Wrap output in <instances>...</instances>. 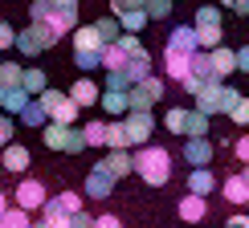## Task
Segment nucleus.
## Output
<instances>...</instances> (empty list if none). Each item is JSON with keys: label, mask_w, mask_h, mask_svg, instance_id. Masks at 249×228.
I'll list each match as a JSON object with an SVG mask.
<instances>
[{"label": "nucleus", "mask_w": 249, "mask_h": 228, "mask_svg": "<svg viewBox=\"0 0 249 228\" xmlns=\"http://www.w3.org/2000/svg\"><path fill=\"white\" fill-rule=\"evenodd\" d=\"M78 4L82 0H53V20H49V25H53L61 37L78 29Z\"/></svg>", "instance_id": "8"}, {"label": "nucleus", "mask_w": 249, "mask_h": 228, "mask_svg": "<svg viewBox=\"0 0 249 228\" xmlns=\"http://www.w3.org/2000/svg\"><path fill=\"white\" fill-rule=\"evenodd\" d=\"M131 86L135 81L127 78V69H107V90H123V94H127Z\"/></svg>", "instance_id": "42"}, {"label": "nucleus", "mask_w": 249, "mask_h": 228, "mask_svg": "<svg viewBox=\"0 0 249 228\" xmlns=\"http://www.w3.org/2000/svg\"><path fill=\"white\" fill-rule=\"evenodd\" d=\"M94 29L102 33V41H107V45H115V41L123 37V25H119V16H102V20H94Z\"/></svg>", "instance_id": "33"}, {"label": "nucleus", "mask_w": 249, "mask_h": 228, "mask_svg": "<svg viewBox=\"0 0 249 228\" xmlns=\"http://www.w3.org/2000/svg\"><path fill=\"white\" fill-rule=\"evenodd\" d=\"M229 118H233V127L249 130V98H245V94H241V98H237L233 106H229Z\"/></svg>", "instance_id": "35"}, {"label": "nucleus", "mask_w": 249, "mask_h": 228, "mask_svg": "<svg viewBox=\"0 0 249 228\" xmlns=\"http://www.w3.org/2000/svg\"><path fill=\"white\" fill-rule=\"evenodd\" d=\"M172 13V0H147V16L151 20H168Z\"/></svg>", "instance_id": "45"}, {"label": "nucleus", "mask_w": 249, "mask_h": 228, "mask_svg": "<svg viewBox=\"0 0 249 228\" xmlns=\"http://www.w3.org/2000/svg\"><path fill=\"white\" fill-rule=\"evenodd\" d=\"M115 183L119 175H110L107 163H94L86 175V188H82V195H90V200H107V195H115Z\"/></svg>", "instance_id": "5"}, {"label": "nucleus", "mask_w": 249, "mask_h": 228, "mask_svg": "<svg viewBox=\"0 0 249 228\" xmlns=\"http://www.w3.org/2000/svg\"><path fill=\"white\" fill-rule=\"evenodd\" d=\"M147 8H131V13H123L119 16V25H123V33H143V29H147Z\"/></svg>", "instance_id": "29"}, {"label": "nucleus", "mask_w": 249, "mask_h": 228, "mask_svg": "<svg viewBox=\"0 0 249 228\" xmlns=\"http://www.w3.org/2000/svg\"><path fill=\"white\" fill-rule=\"evenodd\" d=\"M29 102H33V94L25 86H0V110L4 114H20Z\"/></svg>", "instance_id": "14"}, {"label": "nucleus", "mask_w": 249, "mask_h": 228, "mask_svg": "<svg viewBox=\"0 0 249 228\" xmlns=\"http://www.w3.org/2000/svg\"><path fill=\"white\" fill-rule=\"evenodd\" d=\"M70 37H74V49H94V53H98V49L107 45V41H102V33H98L94 25H78Z\"/></svg>", "instance_id": "21"}, {"label": "nucleus", "mask_w": 249, "mask_h": 228, "mask_svg": "<svg viewBox=\"0 0 249 228\" xmlns=\"http://www.w3.org/2000/svg\"><path fill=\"white\" fill-rule=\"evenodd\" d=\"M209 57H213V69H216V78H229L233 74V69H237V53H233V49L229 45H216V49H209Z\"/></svg>", "instance_id": "17"}, {"label": "nucleus", "mask_w": 249, "mask_h": 228, "mask_svg": "<svg viewBox=\"0 0 249 228\" xmlns=\"http://www.w3.org/2000/svg\"><path fill=\"white\" fill-rule=\"evenodd\" d=\"M0 228H4V216H0Z\"/></svg>", "instance_id": "60"}, {"label": "nucleus", "mask_w": 249, "mask_h": 228, "mask_svg": "<svg viewBox=\"0 0 249 228\" xmlns=\"http://www.w3.org/2000/svg\"><path fill=\"white\" fill-rule=\"evenodd\" d=\"M4 228H33V220H29L25 208H17V204H13V208L4 212Z\"/></svg>", "instance_id": "41"}, {"label": "nucleus", "mask_w": 249, "mask_h": 228, "mask_svg": "<svg viewBox=\"0 0 249 228\" xmlns=\"http://www.w3.org/2000/svg\"><path fill=\"white\" fill-rule=\"evenodd\" d=\"M90 143H86V130L82 127H70V134H66V155H78V151H86Z\"/></svg>", "instance_id": "40"}, {"label": "nucleus", "mask_w": 249, "mask_h": 228, "mask_svg": "<svg viewBox=\"0 0 249 228\" xmlns=\"http://www.w3.org/2000/svg\"><path fill=\"white\" fill-rule=\"evenodd\" d=\"M200 134H209V114H204V110H192V114H188V134H184V139H200Z\"/></svg>", "instance_id": "36"}, {"label": "nucleus", "mask_w": 249, "mask_h": 228, "mask_svg": "<svg viewBox=\"0 0 249 228\" xmlns=\"http://www.w3.org/2000/svg\"><path fill=\"white\" fill-rule=\"evenodd\" d=\"M225 8H233L237 16H249V0H221Z\"/></svg>", "instance_id": "53"}, {"label": "nucleus", "mask_w": 249, "mask_h": 228, "mask_svg": "<svg viewBox=\"0 0 249 228\" xmlns=\"http://www.w3.org/2000/svg\"><path fill=\"white\" fill-rule=\"evenodd\" d=\"M192 74L200 78V81H221V78H216V69H213L209 49H196V53H192Z\"/></svg>", "instance_id": "26"}, {"label": "nucleus", "mask_w": 249, "mask_h": 228, "mask_svg": "<svg viewBox=\"0 0 249 228\" xmlns=\"http://www.w3.org/2000/svg\"><path fill=\"white\" fill-rule=\"evenodd\" d=\"M135 175H139L147 188H163L172 179V155L163 147H135Z\"/></svg>", "instance_id": "1"}, {"label": "nucleus", "mask_w": 249, "mask_h": 228, "mask_svg": "<svg viewBox=\"0 0 249 228\" xmlns=\"http://www.w3.org/2000/svg\"><path fill=\"white\" fill-rule=\"evenodd\" d=\"M192 25H196V29H221V8H216V4H200Z\"/></svg>", "instance_id": "31"}, {"label": "nucleus", "mask_w": 249, "mask_h": 228, "mask_svg": "<svg viewBox=\"0 0 249 228\" xmlns=\"http://www.w3.org/2000/svg\"><path fill=\"white\" fill-rule=\"evenodd\" d=\"M163 90H168V86H163V78H155V74H151V78H143L139 86H131V90H127L131 110H151L155 102L163 98Z\"/></svg>", "instance_id": "4"}, {"label": "nucleus", "mask_w": 249, "mask_h": 228, "mask_svg": "<svg viewBox=\"0 0 249 228\" xmlns=\"http://www.w3.org/2000/svg\"><path fill=\"white\" fill-rule=\"evenodd\" d=\"M107 147L110 151H131V134H127V122L123 118L107 122Z\"/></svg>", "instance_id": "23"}, {"label": "nucleus", "mask_w": 249, "mask_h": 228, "mask_svg": "<svg viewBox=\"0 0 249 228\" xmlns=\"http://www.w3.org/2000/svg\"><path fill=\"white\" fill-rule=\"evenodd\" d=\"M74 65L82 69V74L98 69V65H102V49H98V53H94V49H74Z\"/></svg>", "instance_id": "34"}, {"label": "nucleus", "mask_w": 249, "mask_h": 228, "mask_svg": "<svg viewBox=\"0 0 249 228\" xmlns=\"http://www.w3.org/2000/svg\"><path fill=\"white\" fill-rule=\"evenodd\" d=\"M33 228H53V224H49V220H45V216H41V220H37V224H33Z\"/></svg>", "instance_id": "58"}, {"label": "nucleus", "mask_w": 249, "mask_h": 228, "mask_svg": "<svg viewBox=\"0 0 249 228\" xmlns=\"http://www.w3.org/2000/svg\"><path fill=\"white\" fill-rule=\"evenodd\" d=\"M13 200H17V208H25V212H41L45 208V200H49V192H45V183L41 179H20L17 183V192H13Z\"/></svg>", "instance_id": "6"}, {"label": "nucleus", "mask_w": 249, "mask_h": 228, "mask_svg": "<svg viewBox=\"0 0 249 228\" xmlns=\"http://www.w3.org/2000/svg\"><path fill=\"white\" fill-rule=\"evenodd\" d=\"M102 110L110 114V118H127V110H131V102L123 90H102Z\"/></svg>", "instance_id": "22"}, {"label": "nucleus", "mask_w": 249, "mask_h": 228, "mask_svg": "<svg viewBox=\"0 0 249 228\" xmlns=\"http://www.w3.org/2000/svg\"><path fill=\"white\" fill-rule=\"evenodd\" d=\"M37 98H41V106L49 110L53 122H61V127H74V122H78V110L82 106L70 98V90H66V94H61V90H45V94H37Z\"/></svg>", "instance_id": "3"}, {"label": "nucleus", "mask_w": 249, "mask_h": 228, "mask_svg": "<svg viewBox=\"0 0 249 228\" xmlns=\"http://www.w3.org/2000/svg\"><path fill=\"white\" fill-rule=\"evenodd\" d=\"M82 130H86V143H90V147H107V122H102V118L86 122Z\"/></svg>", "instance_id": "37"}, {"label": "nucleus", "mask_w": 249, "mask_h": 228, "mask_svg": "<svg viewBox=\"0 0 249 228\" xmlns=\"http://www.w3.org/2000/svg\"><path fill=\"white\" fill-rule=\"evenodd\" d=\"M127 134H131V147H147L151 143V130H155V118L151 110H127Z\"/></svg>", "instance_id": "7"}, {"label": "nucleus", "mask_w": 249, "mask_h": 228, "mask_svg": "<svg viewBox=\"0 0 249 228\" xmlns=\"http://www.w3.org/2000/svg\"><path fill=\"white\" fill-rule=\"evenodd\" d=\"M221 192H225V200H229V204H237V208H245V204H249V183L241 179V175H229V179L221 183Z\"/></svg>", "instance_id": "19"}, {"label": "nucleus", "mask_w": 249, "mask_h": 228, "mask_svg": "<svg viewBox=\"0 0 249 228\" xmlns=\"http://www.w3.org/2000/svg\"><path fill=\"white\" fill-rule=\"evenodd\" d=\"M225 228H249V216H229V220H225Z\"/></svg>", "instance_id": "56"}, {"label": "nucleus", "mask_w": 249, "mask_h": 228, "mask_svg": "<svg viewBox=\"0 0 249 228\" xmlns=\"http://www.w3.org/2000/svg\"><path fill=\"white\" fill-rule=\"evenodd\" d=\"M70 228H94V216H86V212H78L74 220H70Z\"/></svg>", "instance_id": "54"}, {"label": "nucleus", "mask_w": 249, "mask_h": 228, "mask_svg": "<svg viewBox=\"0 0 249 228\" xmlns=\"http://www.w3.org/2000/svg\"><path fill=\"white\" fill-rule=\"evenodd\" d=\"M233 155H237V163H249V130H241L233 139Z\"/></svg>", "instance_id": "47"}, {"label": "nucleus", "mask_w": 249, "mask_h": 228, "mask_svg": "<svg viewBox=\"0 0 249 228\" xmlns=\"http://www.w3.org/2000/svg\"><path fill=\"white\" fill-rule=\"evenodd\" d=\"M188 74H192V53L163 49V78H168V81H184Z\"/></svg>", "instance_id": "9"}, {"label": "nucleus", "mask_w": 249, "mask_h": 228, "mask_svg": "<svg viewBox=\"0 0 249 228\" xmlns=\"http://www.w3.org/2000/svg\"><path fill=\"white\" fill-rule=\"evenodd\" d=\"M17 49H20L25 57H37V53H45V45H41V37H37V29H33V25H29L25 33H17Z\"/></svg>", "instance_id": "28"}, {"label": "nucleus", "mask_w": 249, "mask_h": 228, "mask_svg": "<svg viewBox=\"0 0 249 228\" xmlns=\"http://www.w3.org/2000/svg\"><path fill=\"white\" fill-rule=\"evenodd\" d=\"M66 134H70V127H61V122H49V127L41 130V139H45V147H49V151H66Z\"/></svg>", "instance_id": "30"}, {"label": "nucleus", "mask_w": 249, "mask_h": 228, "mask_svg": "<svg viewBox=\"0 0 249 228\" xmlns=\"http://www.w3.org/2000/svg\"><path fill=\"white\" fill-rule=\"evenodd\" d=\"M29 163H33V155H29V147H20V143H8V147L0 151V167L13 171V175H25Z\"/></svg>", "instance_id": "10"}, {"label": "nucleus", "mask_w": 249, "mask_h": 228, "mask_svg": "<svg viewBox=\"0 0 249 228\" xmlns=\"http://www.w3.org/2000/svg\"><path fill=\"white\" fill-rule=\"evenodd\" d=\"M4 212H8V195L0 192V216H4Z\"/></svg>", "instance_id": "57"}, {"label": "nucleus", "mask_w": 249, "mask_h": 228, "mask_svg": "<svg viewBox=\"0 0 249 228\" xmlns=\"http://www.w3.org/2000/svg\"><path fill=\"white\" fill-rule=\"evenodd\" d=\"M119 49H123V53L131 57V53H139V49H143V41L135 37V33H123V37H119Z\"/></svg>", "instance_id": "49"}, {"label": "nucleus", "mask_w": 249, "mask_h": 228, "mask_svg": "<svg viewBox=\"0 0 249 228\" xmlns=\"http://www.w3.org/2000/svg\"><path fill=\"white\" fill-rule=\"evenodd\" d=\"M102 69H127V53L119 49V41L115 45H102Z\"/></svg>", "instance_id": "32"}, {"label": "nucleus", "mask_w": 249, "mask_h": 228, "mask_svg": "<svg viewBox=\"0 0 249 228\" xmlns=\"http://www.w3.org/2000/svg\"><path fill=\"white\" fill-rule=\"evenodd\" d=\"M237 98H241V94H237L233 86H225V81H204V90L196 94V110H204L209 118H213V114H229V106Z\"/></svg>", "instance_id": "2"}, {"label": "nucleus", "mask_w": 249, "mask_h": 228, "mask_svg": "<svg viewBox=\"0 0 249 228\" xmlns=\"http://www.w3.org/2000/svg\"><path fill=\"white\" fill-rule=\"evenodd\" d=\"M127 78L135 81V86H139L143 78H151V53H147V49H139V53L127 57Z\"/></svg>", "instance_id": "20"}, {"label": "nucleus", "mask_w": 249, "mask_h": 228, "mask_svg": "<svg viewBox=\"0 0 249 228\" xmlns=\"http://www.w3.org/2000/svg\"><path fill=\"white\" fill-rule=\"evenodd\" d=\"M188 114H192V110H184V106H168V114H163V130L188 134Z\"/></svg>", "instance_id": "27"}, {"label": "nucleus", "mask_w": 249, "mask_h": 228, "mask_svg": "<svg viewBox=\"0 0 249 228\" xmlns=\"http://www.w3.org/2000/svg\"><path fill=\"white\" fill-rule=\"evenodd\" d=\"M94 228H123V220L110 216V212H102V216H94Z\"/></svg>", "instance_id": "52"}, {"label": "nucleus", "mask_w": 249, "mask_h": 228, "mask_svg": "<svg viewBox=\"0 0 249 228\" xmlns=\"http://www.w3.org/2000/svg\"><path fill=\"white\" fill-rule=\"evenodd\" d=\"M180 220L184 224H200L204 216H209V200H204V195H196V192H188V195H180Z\"/></svg>", "instance_id": "13"}, {"label": "nucleus", "mask_w": 249, "mask_h": 228, "mask_svg": "<svg viewBox=\"0 0 249 228\" xmlns=\"http://www.w3.org/2000/svg\"><path fill=\"white\" fill-rule=\"evenodd\" d=\"M20 78H25V65H17V61L0 65V86H20Z\"/></svg>", "instance_id": "38"}, {"label": "nucleus", "mask_w": 249, "mask_h": 228, "mask_svg": "<svg viewBox=\"0 0 249 228\" xmlns=\"http://www.w3.org/2000/svg\"><path fill=\"white\" fill-rule=\"evenodd\" d=\"M237 69H241V74H249V45L237 49Z\"/></svg>", "instance_id": "55"}, {"label": "nucleus", "mask_w": 249, "mask_h": 228, "mask_svg": "<svg viewBox=\"0 0 249 228\" xmlns=\"http://www.w3.org/2000/svg\"><path fill=\"white\" fill-rule=\"evenodd\" d=\"M102 163H107V167H110V175H119V179L135 171V155H131V151H110Z\"/></svg>", "instance_id": "25"}, {"label": "nucleus", "mask_w": 249, "mask_h": 228, "mask_svg": "<svg viewBox=\"0 0 249 228\" xmlns=\"http://www.w3.org/2000/svg\"><path fill=\"white\" fill-rule=\"evenodd\" d=\"M0 49H17V29L8 20H0Z\"/></svg>", "instance_id": "48"}, {"label": "nucleus", "mask_w": 249, "mask_h": 228, "mask_svg": "<svg viewBox=\"0 0 249 228\" xmlns=\"http://www.w3.org/2000/svg\"><path fill=\"white\" fill-rule=\"evenodd\" d=\"M180 86H184V94H188V98H196V94H200V90H204V81L196 78V74H188V78L180 81Z\"/></svg>", "instance_id": "51"}, {"label": "nucleus", "mask_w": 249, "mask_h": 228, "mask_svg": "<svg viewBox=\"0 0 249 228\" xmlns=\"http://www.w3.org/2000/svg\"><path fill=\"white\" fill-rule=\"evenodd\" d=\"M213 143H209V134H200V139H188L184 143V163H192V167H209L213 163Z\"/></svg>", "instance_id": "12"}, {"label": "nucleus", "mask_w": 249, "mask_h": 228, "mask_svg": "<svg viewBox=\"0 0 249 228\" xmlns=\"http://www.w3.org/2000/svg\"><path fill=\"white\" fill-rule=\"evenodd\" d=\"M221 183H216V175L209 171V167H192V175H188V192H196V195H213Z\"/></svg>", "instance_id": "18"}, {"label": "nucleus", "mask_w": 249, "mask_h": 228, "mask_svg": "<svg viewBox=\"0 0 249 228\" xmlns=\"http://www.w3.org/2000/svg\"><path fill=\"white\" fill-rule=\"evenodd\" d=\"M70 98H74L78 106H94V102H102V90L94 86V78H78L74 86H70Z\"/></svg>", "instance_id": "15"}, {"label": "nucleus", "mask_w": 249, "mask_h": 228, "mask_svg": "<svg viewBox=\"0 0 249 228\" xmlns=\"http://www.w3.org/2000/svg\"><path fill=\"white\" fill-rule=\"evenodd\" d=\"M241 179H245V183H249V163H241Z\"/></svg>", "instance_id": "59"}, {"label": "nucleus", "mask_w": 249, "mask_h": 228, "mask_svg": "<svg viewBox=\"0 0 249 228\" xmlns=\"http://www.w3.org/2000/svg\"><path fill=\"white\" fill-rule=\"evenodd\" d=\"M8 143H13V118H8V114H0V151H4Z\"/></svg>", "instance_id": "50"}, {"label": "nucleus", "mask_w": 249, "mask_h": 228, "mask_svg": "<svg viewBox=\"0 0 249 228\" xmlns=\"http://www.w3.org/2000/svg\"><path fill=\"white\" fill-rule=\"evenodd\" d=\"M17 118H20V122H25V127H33V130H45V127H49V122H53V118H49V110H45V106H41V98H33V102H29V106H25V110H20V114H17Z\"/></svg>", "instance_id": "16"}, {"label": "nucleus", "mask_w": 249, "mask_h": 228, "mask_svg": "<svg viewBox=\"0 0 249 228\" xmlns=\"http://www.w3.org/2000/svg\"><path fill=\"white\" fill-rule=\"evenodd\" d=\"M163 49H180V53H196L200 49V33H196V25H176L168 33V45Z\"/></svg>", "instance_id": "11"}, {"label": "nucleus", "mask_w": 249, "mask_h": 228, "mask_svg": "<svg viewBox=\"0 0 249 228\" xmlns=\"http://www.w3.org/2000/svg\"><path fill=\"white\" fill-rule=\"evenodd\" d=\"M20 86H25L29 90V94H45V90H49V78H45V69H41V65H25V78H20Z\"/></svg>", "instance_id": "24"}, {"label": "nucleus", "mask_w": 249, "mask_h": 228, "mask_svg": "<svg viewBox=\"0 0 249 228\" xmlns=\"http://www.w3.org/2000/svg\"><path fill=\"white\" fill-rule=\"evenodd\" d=\"M131 8H147V0H110V16H123Z\"/></svg>", "instance_id": "46"}, {"label": "nucleus", "mask_w": 249, "mask_h": 228, "mask_svg": "<svg viewBox=\"0 0 249 228\" xmlns=\"http://www.w3.org/2000/svg\"><path fill=\"white\" fill-rule=\"evenodd\" d=\"M196 33H200V49H216L221 37H225V29H196Z\"/></svg>", "instance_id": "44"}, {"label": "nucleus", "mask_w": 249, "mask_h": 228, "mask_svg": "<svg viewBox=\"0 0 249 228\" xmlns=\"http://www.w3.org/2000/svg\"><path fill=\"white\" fill-rule=\"evenodd\" d=\"M29 20H53V0H33L29 4Z\"/></svg>", "instance_id": "43"}, {"label": "nucleus", "mask_w": 249, "mask_h": 228, "mask_svg": "<svg viewBox=\"0 0 249 228\" xmlns=\"http://www.w3.org/2000/svg\"><path fill=\"white\" fill-rule=\"evenodd\" d=\"M53 200L61 204V212L78 216V212H82V200H86V195H82V192H61V195H53Z\"/></svg>", "instance_id": "39"}]
</instances>
